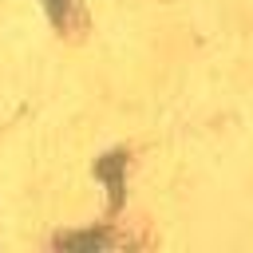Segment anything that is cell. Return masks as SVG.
Masks as SVG:
<instances>
[{
	"label": "cell",
	"instance_id": "6da1fadb",
	"mask_svg": "<svg viewBox=\"0 0 253 253\" xmlns=\"http://www.w3.org/2000/svg\"><path fill=\"white\" fill-rule=\"evenodd\" d=\"M107 241H111L107 233H71V237H59L63 249H75V245H79V249H99V245H107Z\"/></svg>",
	"mask_w": 253,
	"mask_h": 253
},
{
	"label": "cell",
	"instance_id": "7a4b0ae2",
	"mask_svg": "<svg viewBox=\"0 0 253 253\" xmlns=\"http://www.w3.org/2000/svg\"><path fill=\"white\" fill-rule=\"evenodd\" d=\"M43 4H47V12H51V20H55L59 28H63V24L71 20V4H75V0H43Z\"/></svg>",
	"mask_w": 253,
	"mask_h": 253
}]
</instances>
